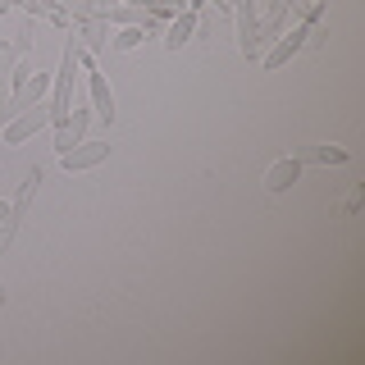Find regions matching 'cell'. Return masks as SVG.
<instances>
[{
  "mask_svg": "<svg viewBox=\"0 0 365 365\" xmlns=\"http://www.w3.org/2000/svg\"><path fill=\"white\" fill-rule=\"evenodd\" d=\"M146 41V28H123L119 37H114V51H133V46Z\"/></svg>",
  "mask_w": 365,
  "mask_h": 365,
  "instance_id": "14",
  "label": "cell"
},
{
  "mask_svg": "<svg viewBox=\"0 0 365 365\" xmlns=\"http://www.w3.org/2000/svg\"><path fill=\"white\" fill-rule=\"evenodd\" d=\"M106 19L123 23V28H151V9H133V5H110Z\"/></svg>",
  "mask_w": 365,
  "mask_h": 365,
  "instance_id": "13",
  "label": "cell"
},
{
  "mask_svg": "<svg viewBox=\"0 0 365 365\" xmlns=\"http://www.w3.org/2000/svg\"><path fill=\"white\" fill-rule=\"evenodd\" d=\"M83 73V41L78 37H68L64 46V60H60V73L51 78V123H64L68 114H73V78Z\"/></svg>",
  "mask_w": 365,
  "mask_h": 365,
  "instance_id": "1",
  "label": "cell"
},
{
  "mask_svg": "<svg viewBox=\"0 0 365 365\" xmlns=\"http://www.w3.org/2000/svg\"><path fill=\"white\" fill-rule=\"evenodd\" d=\"M297 178H302V160H297V155H279L265 169V192H288Z\"/></svg>",
  "mask_w": 365,
  "mask_h": 365,
  "instance_id": "8",
  "label": "cell"
},
{
  "mask_svg": "<svg viewBox=\"0 0 365 365\" xmlns=\"http://www.w3.org/2000/svg\"><path fill=\"white\" fill-rule=\"evenodd\" d=\"M87 119H91V114L73 110L64 123H55V155H64V151H73L78 142H87Z\"/></svg>",
  "mask_w": 365,
  "mask_h": 365,
  "instance_id": "7",
  "label": "cell"
},
{
  "mask_svg": "<svg viewBox=\"0 0 365 365\" xmlns=\"http://www.w3.org/2000/svg\"><path fill=\"white\" fill-rule=\"evenodd\" d=\"M28 78H32V60H28V55H19V60H14V73H9V87H23Z\"/></svg>",
  "mask_w": 365,
  "mask_h": 365,
  "instance_id": "15",
  "label": "cell"
},
{
  "mask_svg": "<svg viewBox=\"0 0 365 365\" xmlns=\"http://www.w3.org/2000/svg\"><path fill=\"white\" fill-rule=\"evenodd\" d=\"M37 182H41V169H28V174H23V187H19V197L9 201V220H23V215H28L32 197H37Z\"/></svg>",
  "mask_w": 365,
  "mask_h": 365,
  "instance_id": "10",
  "label": "cell"
},
{
  "mask_svg": "<svg viewBox=\"0 0 365 365\" xmlns=\"http://www.w3.org/2000/svg\"><path fill=\"white\" fill-rule=\"evenodd\" d=\"M192 28H197V14H192V9H182V14L169 23V37H165V46L169 51H182V46L192 41Z\"/></svg>",
  "mask_w": 365,
  "mask_h": 365,
  "instance_id": "11",
  "label": "cell"
},
{
  "mask_svg": "<svg viewBox=\"0 0 365 365\" xmlns=\"http://www.w3.org/2000/svg\"><path fill=\"white\" fill-rule=\"evenodd\" d=\"M83 73H87V91H91V106H96L91 114H96L101 123H114V119H119V110H114V91H110V78H106V73H101L96 64L87 60V51H83Z\"/></svg>",
  "mask_w": 365,
  "mask_h": 365,
  "instance_id": "4",
  "label": "cell"
},
{
  "mask_svg": "<svg viewBox=\"0 0 365 365\" xmlns=\"http://www.w3.org/2000/svg\"><path fill=\"white\" fill-rule=\"evenodd\" d=\"M302 165H347V146H306V151H297Z\"/></svg>",
  "mask_w": 365,
  "mask_h": 365,
  "instance_id": "9",
  "label": "cell"
},
{
  "mask_svg": "<svg viewBox=\"0 0 365 365\" xmlns=\"http://www.w3.org/2000/svg\"><path fill=\"white\" fill-rule=\"evenodd\" d=\"M5 220H9V201L0 197V224H5Z\"/></svg>",
  "mask_w": 365,
  "mask_h": 365,
  "instance_id": "16",
  "label": "cell"
},
{
  "mask_svg": "<svg viewBox=\"0 0 365 365\" xmlns=\"http://www.w3.org/2000/svg\"><path fill=\"white\" fill-rule=\"evenodd\" d=\"M106 160H110V142H78L73 151L60 155V165L68 174H87V169H101Z\"/></svg>",
  "mask_w": 365,
  "mask_h": 365,
  "instance_id": "6",
  "label": "cell"
},
{
  "mask_svg": "<svg viewBox=\"0 0 365 365\" xmlns=\"http://www.w3.org/2000/svg\"><path fill=\"white\" fill-rule=\"evenodd\" d=\"M41 128H51V106H46V101H37V106H28V110H19L14 119L5 123V146H23L28 137H37Z\"/></svg>",
  "mask_w": 365,
  "mask_h": 365,
  "instance_id": "3",
  "label": "cell"
},
{
  "mask_svg": "<svg viewBox=\"0 0 365 365\" xmlns=\"http://www.w3.org/2000/svg\"><path fill=\"white\" fill-rule=\"evenodd\" d=\"M233 14H237V51L247 55V60H256L260 55V14H256V0H233Z\"/></svg>",
  "mask_w": 365,
  "mask_h": 365,
  "instance_id": "5",
  "label": "cell"
},
{
  "mask_svg": "<svg viewBox=\"0 0 365 365\" xmlns=\"http://www.w3.org/2000/svg\"><path fill=\"white\" fill-rule=\"evenodd\" d=\"M306 37H311V19L292 23V32H283V37H274V41H269V51H260V68H265V73H274V68L292 64L297 55H302Z\"/></svg>",
  "mask_w": 365,
  "mask_h": 365,
  "instance_id": "2",
  "label": "cell"
},
{
  "mask_svg": "<svg viewBox=\"0 0 365 365\" xmlns=\"http://www.w3.org/2000/svg\"><path fill=\"white\" fill-rule=\"evenodd\" d=\"M14 60H19V51H14V41H0V110L9 106V73H14Z\"/></svg>",
  "mask_w": 365,
  "mask_h": 365,
  "instance_id": "12",
  "label": "cell"
}]
</instances>
